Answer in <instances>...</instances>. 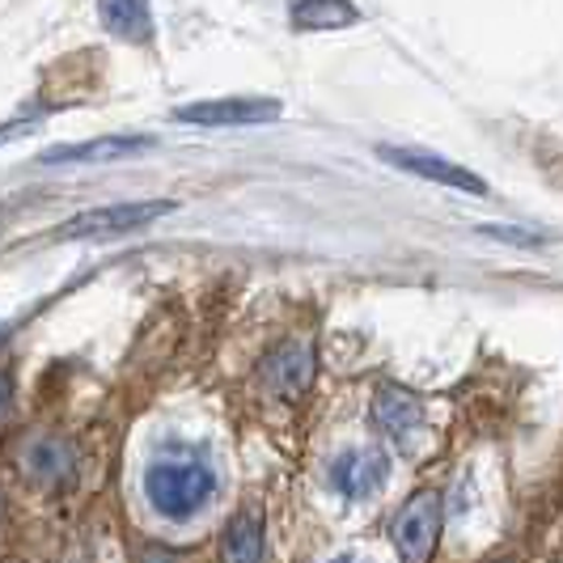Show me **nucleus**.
I'll return each mask as SVG.
<instances>
[{
    "mask_svg": "<svg viewBox=\"0 0 563 563\" xmlns=\"http://www.w3.org/2000/svg\"><path fill=\"white\" fill-rule=\"evenodd\" d=\"M34 128H38L34 119H13L9 128H0V144H9L13 136H22V132H34Z\"/></svg>",
    "mask_w": 563,
    "mask_h": 563,
    "instance_id": "4468645a",
    "label": "nucleus"
},
{
    "mask_svg": "<svg viewBox=\"0 0 563 563\" xmlns=\"http://www.w3.org/2000/svg\"><path fill=\"white\" fill-rule=\"evenodd\" d=\"M377 157L386 166H398L416 178H428V183H441V187H453V191H466V196H487V183H483L475 169L457 166L441 153H423V148H402V144H377Z\"/></svg>",
    "mask_w": 563,
    "mask_h": 563,
    "instance_id": "20e7f679",
    "label": "nucleus"
},
{
    "mask_svg": "<svg viewBox=\"0 0 563 563\" xmlns=\"http://www.w3.org/2000/svg\"><path fill=\"white\" fill-rule=\"evenodd\" d=\"M390 479V457L382 450H352L331 466V483L347 500H368Z\"/></svg>",
    "mask_w": 563,
    "mask_h": 563,
    "instance_id": "0eeeda50",
    "label": "nucleus"
},
{
    "mask_svg": "<svg viewBox=\"0 0 563 563\" xmlns=\"http://www.w3.org/2000/svg\"><path fill=\"white\" fill-rule=\"evenodd\" d=\"M22 466H26L38 483L64 487V483L73 479V450H68L64 441H56V437H47V441H34V445H30Z\"/></svg>",
    "mask_w": 563,
    "mask_h": 563,
    "instance_id": "f8f14e48",
    "label": "nucleus"
},
{
    "mask_svg": "<svg viewBox=\"0 0 563 563\" xmlns=\"http://www.w3.org/2000/svg\"><path fill=\"white\" fill-rule=\"evenodd\" d=\"M98 18L123 43H148L153 38V9H148V0H98Z\"/></svg>",
    "mask_w": 563,
    "mask_h": 563,
    "instance_id": "9d476101",
    "label": "nucleus"
},
{
    "mask_svg": "<svg viewBox=\"0 0 563 563\" xmlns=\"http://www.w3.org/2000/svg\"><path fill=\"white\" fill-rule=\"evenodd\" d=\"M174 119L191 128H258L280 119V102L276 98H208V102L178 107Z\"/></svg>",
    "mask_w": 563,
    "mask_h": 563,
    "instance_id": "39448f33",
    "label": "nucleus"
},
{
    "mask_svg": "<svg viewBox=\"0 0 563 563\" xmlns=\"http://www.w3.org/2000/svg\"><path fill=\"white\" fill-rule=\"evenodd\" d=\"M373 423L386 437H407L423 423V402L402 386H382L373 398Z\"/></svg>",
    "mask_w": 563,
    "mask_h": 563,
    "instance_id": "1a4fd4ad",
    "label": "nucleus"
},
{
    "mask_svg": "<svg viewBox=\"0 0 563 563\" xmlns=\"http://www.w3.org/2000/svg\"><path fill=\"white\" fill-rule=\"evenodd\" d=\"M221 560L225 563H263V526L258 517L242 512L229 521L225 538H221Z\"/></svg>",
    "mask_w": 563,
    "mask_h": 563,
    "instance_id": "ddd939ff",
    "label": "nucleus"
},
{
    "mask_svg": "<svg viewBox=\"0 0 563 563\" xmlns=\"http://www.w3.org/2000/svg\"><path fill=\"white\" fill-rule=\"evenodd\" d=\"M144 563H174V560H169V555H148Z\"/></svg>",
    "mask_w": 563,
    "mask_h": 563,
    "instance_id": "dca6fc26",
    "label": "nucleus"
},
{
    "mask_svg": "<svg viewBox=\"0 0 563 563\" xmlns=\"http://www.w3.org/2000/svg\"><path fill=\"white\" fill-rule=\"evenodd\" d=\"M335 563H356V560H335Z\"/></svg>",
    "mask_w": 563,
    "mask_h": 563,
    "instance_id": "f3484780",
    "label": "nucleus"
},
{
    "mask_svg": "<svg viewBox=\"0 0 563 563\" xmlns=\"http://www.w3.org/2000/svg\"><path fill=\"white\" fill-rule=\"evenodd\" d=\"M288 18L297 30H347L361 22L352 0H292Z\"/></svg>",
    "mask_w": 563,
    "mask_h": 563,
    "instance_id": "9b49d317",
    "label": "nucleus"
},
{
    "mask_svg": "<svg viewBox=\"0 0 563 563\" xmlns=\"http://www.w3.org/2000/svg\"><path fill=\"white\" fill-rule=\"evenodd\" d=\"M178 203L174 199H132V203H111V208H93L73 217L68 225L59 229V242H77V238H119V233H132L153 221L169 217Z\"/></svg>",
    "mask_w": 563,
    "mask_h": 563,
    "instance_id": "f03ea898",
    "label": "nucleus"
},
{
    "mask_svg": "<svg viewBox=\"0 0 563 563\" xmlns=\"http://www.w3.org/2000/svg\"><path fill=\"white\" fill-rule=\"evenodd\" d=\"M212 471L203 462H153L144 471V492L157 512H166L174 521L191 517L208 496H212Z\"/></svg>",
    "mask_w": 563,
    "mask_h": 563,
    "instance_id": "f257e3e1",
    "label": "nucleus"
},
{
    "mask_svg": "<svg viewBox=\"0 0 563 563\" xmlns=\"http://www.w3.org/2000/svg\"><path fill=\"white\" fill-rule=\"evenodd\" d=\"M395 551L402 563H428L441 538V496L437 492H416L402 512L395 517Z\"/></svg>",
    "mask_w": 563,
    "mask_h": 563,
    "instance_id": "7ed1b4c3",
    "label": "nucleus"
},
{
    "mask_svg": "<svg viewBox=\"0 0 563 563\" xmlns=\"http://www.w3.org/2000/svg\"><path fill=\"white\" fill-rule=\"evenodd\" d=\"M263 382L280 398H301L313 386V347L301 339L280 343L267 361H263Z\"/></svg>",
    "mask_w": 563,
    "mask_h": 563,
    "instance_id": "6e6552de",
    "label": "nucleus"
},
{
    "mask_svg": "<svg viewBox=\"0 0 563 563\" xmlns=\"http://www.w3.org/2000/svg\"><path fill=\"white\" fill-rule=\"evenodd\" d=\"M153 144H157L153 136H98V141H81V144H56L38 162L43 166H102V162L136 157V153L153 148Z\"/></svg>",
    "mask_w": 563,
    "mask_h": 563,
    "instance_id": "423d86ee",
    "label": "nucleus"
},
{
    "mask_svg": "<svg viewBox=\"0 0 563 563\" xmlns=\"http://www.w3.org/2000/svg\"><path fill=\"white\" fill-rule=\"evenodd\" d=\"M9 398H13V390H9V377L0 373V420H4V411H9Z\"/></svg>",
    "mask_w": 563,
    "mask_h": 563,
    "instance_id": "2eb2a0df",
    "label": "nucleus"
}]
</instances>
